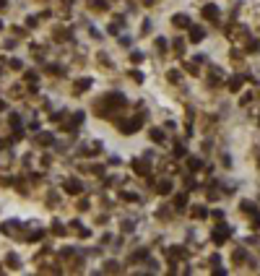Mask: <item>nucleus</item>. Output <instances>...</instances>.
Returning <instances> with one entry per match:
<instances>
[{
    "label": "nucleus",
    "instance_id": "4",
    "mask_svg": "<svg viewBox=\"0 0 260 276\" xmlns=\"http://www.w3.org/2000/svg\"><path fill=\"white\" fill-rule=\"evenodd\" d=\"M193 39H203V31L200 29H193Z\"/></svg>",
    "mask_w": 260,
    "mask_h": 276
},
{
    "label": "nucleus",
    "instance_id": "5",
    "mask_svg": "<svg viewBox=\"0 0 260 276\" xmlns=\"http://www.w3.org/2000/svg\"><path fill=\"white\" fill-rule=\"evenodd\" d=\"M169 188H172V185H169V183H161V185H159V193H167Z\"/></svg>",
    "mask_w": 260,
    "mask_h": 276
},
{
    "label": "nucleus",
    "instance_id": "3",
    "mask_svg": "<svg viewBox=\"0 0 260 276\" xmlns=\"http://www.w3.org/2000/svg\"><path fill=\"white\" fill-rule=\"evenodd\" d=\"M242 86V78H234V81H232V89H234V91H237V89H239Z\"/></svg>",
    "mask_w": 260,
    "mask_h": 276
},
{
    "label": "nucleus",
    "instance_id": "2",
    "mask_svg": "<svg viewBox=\"0 0 260 276\" xmlns=\"http://www.w3.org/2000/svg\"><path fill=\"white\" fill-rule=\"evenodd\" d=\"M151 138H153V141H164V138H161V130H151Z\"/></svg>",
    "mask_w": 260,
    "mask_h": 276
},
{
    "label": "nucleus",
    "instance_id": "1",
    "mask_svg": "<svg viewBox=\"0 0 260 276\" xmlns=\"http://www.w3.org/2000/svg\"><path fill=\"white\" fill-rule=\"evenodd\" d=\"M68 190H70V193H78V190H81V183H68Z\"/></svg>",
    "mask_w": 260,
    "mask_h": 276
}]
</instances>
